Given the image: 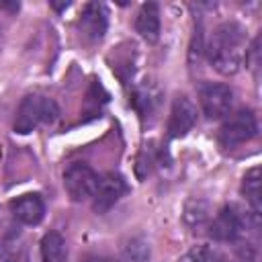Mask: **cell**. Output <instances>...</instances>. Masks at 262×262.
<instances>
[{
    "label": "cell",
    "mask_w": 262,
    "mask_h": 262,
    "mask_svg": "<svg viewBox=\"0 0 262 262\" xmlns=\"http://www.w3.org/2000/svg\"><path fill=\"white\" fill-rule=\"evenodd\" d=\"M18 260V244L12 235L0 239V262H16Z\"/></svg>",
    "instance_id": "5bb4252c"
},
{
    "label": "cell",
    "mask_w": 262,
    "mask_h": 262,
    "mask_svg": "<svg viewBox=\"0 0 262 262\" xmlns=\"http://www.w3.org/2000/svg\"><path fill=\"white\" fill-rule=\"evenodd\" d=\"M127 190L129 186L119 172H106L102 178H98L96 190L92 194V209L96 213H106Z\"/></svg>",
    "instance_id": "8992f818"
},
{
    "label": "cell",
    "mask_w": 262,
    "mask_h": 262,
    "mask_svg": "<svg viewBox=\"0 0 262 262\" xmlns=\"http://www.w3.org/2000/svg\"><path fill=\"white\" fill-rule=\"evenodd\" d=\"M12 217L23 225H37L45 215V203L39 194H23L10 203Z\"/></svg>",
    "instance_id": "30bf717a"
},
{
    "label": "cell",
    "mask_w": 262,
    "mask_h": 262,
    "mask_svg": "<svg viewBox=\"0 0 262 262\" xmlns=\"http://www.w3.org/2000/svg\"><path fill=\"white\" fill-rule=\"evenodd\" d=\"M41 262H68L66 239L57 231H49L41 239Z\"/></svg>",
    "instance_id": "7c38bea8"
},
{
    "label": "cell",
    "mask_w": 262,
    "mask_h": 262,
    "mask_svg": "<svg viewBox=\"0 0 262 262\" xmlns=\"http://www.w3.org/2000/svg\"><path fill=\"white\" fill-rule=\"evenodd\" d=\"M59 117V106L55 100L41 96V94H29L23 98L16 119H14V131L20 135H27L41 125H49Z\"/></svg>",
    "instance_id": "7a4b0ae2"
},
{
    "label": "cell",
    "mask_w": 262,
    "mask_h": 262,
    "mask_svg": "<svg viewBox=\"0 0 262 262\" xmlns=\"http://www.w3.org/2000/svg\"><path fill=\"white\" fill-rule=\"evenodd\" d=\"M258 133L256 115L252 111H237L231 117L225 119V123L219 129V143L225 149H231L235 145H242L250 139H254Z\"/></svg>",
    "instance_id": "3957f363"
},
{
    "label": "cell",
    "mask_w": 262,
    "mask_h": 262,
    "mask_svg": "<svg viewBox=\"0 0 262 262\" xmlns=\"http://www.w3.org/2000/svg\"><path fill=\"white\" fill-rule=\"evenodd\" d=\"M199 100H201V108L207 119H221L229 113V108L233 104V92L227 84L209 82V84L201 86Z\"/></svg>",
    "instance_id": "5b68a950"
},
{
    "label": "cell",
    "mask_w": 262,
    "mask_h": 262,
    "mask_svg": "<svg viewBox=\"0 0 262 262\" xmlns=\"http://www.w3.org/2000/svg\"><path fill=\"white\" fill-rule=\"evenodd\" d=\"M209 61L211 66L223 74V76H231L235 74L244 59L248 57V49H246V31L239 23L235 20H227L221 23L209 41Z\"/></svg>",
    "instance_id": "6da1fadb"
},
{
    "label": "cell",
    "mask_w": 262,
    "mask_h": 262,
    "mask_svg": "<svg viewBox=\"0 0 262 262\" xmlns=\"http://www.w3.org/2000/svg\"><path fill=\"white\" fill-rule=\"evenodd\" d=\"M96 184H98V174L84 162H74L63 172V186H66L68 196L74 203L92 199Z\"/></svg>",
    "instance_id": "277c9868"
},
{
    "label": "cell",
    "mask_w": 262,
    "mask_h": 262,
    "mask_svg": "<svg viewBox=\"0 0 262 262\" xmlns=\"http://www.w3.org/2000/svg\"><path fill=\"white\" fill-rule=\"evenodd\" d=\"M106 8L100 2H90L84 6L82 16H80V29L84 33V37H88L90 41H100L106 33Z\"/></svg>",
    "instance_id": "9c48e42d"
},
{
    "label": "cell",
    "mask_w": 262,
    "mask_h": 262,
    "mask_svg": "<svg viewBox=\"0 0 262 262\" xmlns=\"http://www.w3.org/2000/svg\"><path fill=\"white\" fill-rule=\"evenodd\" d=\"M196 123V106L190 98L178 96L172 104L170 119H168V135L170 137H184Z\"/></svg>",
    "instance_id": "ba28073f"
},
{
    "label": "cell",
    "mask_w": 262,
    "mask_h": 262,
    "mask_svg": "<svg viewBox=\"0 0 262 262\" xmlns=\"http://www.w3.org/2000/svg\"><path fill=\"white\" fill-rule=\"evenodd\" d=\"M242 192L246 196V201L252 207V213L258 217L260 213V168L254 166L246 172L244 180H242Z\"/></svg>",
    "instance_id": "4fadbf2b"
},
{
    "label": "cell",
    "mask_w": 262,
    "mask_h": 262,
    "mask_svg": "<svg viewBox=\"0 0 262 262\" xmlns=\"http://www.w3.org/2000/svg\"><path fill=\"white\" fill-rule=\"evenodd\" d=\"M244 231V217L231 205L223 207L209 225V233L217 242H233Z\"/></svg>",
    "instance_id": "52a82bcc"
},
{
    "label": "cell",
    "mask_w": 262,
    "mask_h": 262,
    "mask_svg": "<svg viewBox=\"0 0 262 262\" xmlns=\"http://www.w3.org/2000/svg\"><path fill=\"white\" fill-rule=\"evenodd\" d=\"M135 29L147 43L158 41V37H160V8H158V4L147 2L141 6V10L137 12V18H135Z\"/></svg>",
    "instance_id": "8fae6325"
},
{
    "label": "cell",
    "mask_w": 262,
    "mask_h": 262,
    "mask_svg": "<svg viewBox=\"0 0 262 262\" xmlns=\"http://www.w3.org/2000/svg\"><path fill=\"white\" fill-rule=\"evenodd\" d=\"M86 262H117V260H113V258H106V256H92V258H88Z\"/></svg>",
    "instance_id": "9a60e30c"
}]
</instances>
